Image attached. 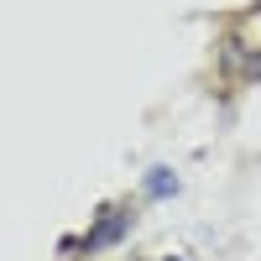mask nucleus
Wrapping results in <instances>:
<instances>
[{"label":"nucleus","instance_id":"obj_1","mask_svg":"<svg viewBox=\"0 0 261 261\" xmlns=\"http://www.w3.org/2000/svg\"><path fill=\"white\" fill-rule=\"evenodd\" d=\"M130 225H136V214L130 209H120V204H110V209H99V220H94V230H84L79 241H63V251H110V246H120L125 235H130Z\"/></svg>","mask_w":261,"mask_h":261},{"label":"nucleus","instance_id":"obj_2","mask_svg":"<svg viewBox=\"0 0 261 261\" xmlns=\"http://www.w3.org/2000/svg\"><path fill=\"white\" fill-rule=\"evenodd\" d=\"M141 193L151 204H162V199H172V193H178V172L172 167H151L146 178H141Z\"/></svg>","mask_w":261,"mask_h":261},{"label":"nucleus","instance_id":"obj_3","mask_svg":"<svg viewBox=\"0 0 261 261\" xmlns=\"http://www.w3.org/2000/svg\"><path fill=\"white\" fill-rule=\"evenodd\" d=\"M162 261H188V256H162Z\"/></svg>","mask_w":261,"mask_h":261}]
</instances>
